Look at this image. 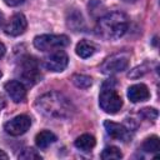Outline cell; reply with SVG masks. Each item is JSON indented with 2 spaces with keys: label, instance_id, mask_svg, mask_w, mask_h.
<instances>
[{
  "label": "cell",
  "instance_id": "6da1fadb",
  "mask_svg": "<svg viewBox=\"0 0 160 160\" xmlns=\"http://www.w3.org/2000/svg\"><path fill=\"white\" fill-rule=\"evenodd\" d=\"M36 109L44 116L54 120H64L72 116L75 108L72 102L59 91H50L36 100Z\"/></svg>",
  "mask_w": 160,
  "mask_h": 160
},
{
  "label": "cell",
  "instance_id": "7a4b0ae2",
  "mask_svg": "<svg viewBox=\"0 0 160 160\" xmlns=\"http://www.w3.org/2000/svg\"><path fill=\"white\" fill-rule=\"evenodd\" d=\"M128 28V16L121 11H112L99 19L96 24V34L106 40H116L126 32Z\"/></svg>",
  "mask_w": 160,
  "mask_h": 160
},
{
  "label": "cell",
  "instance_id": "3957f363",
  "mask_svg": "<svg viewBox=\"0 0 160 160\" xmlns=\"http://www.w3.org/2000/svg\"><path fill=\"white\" fill-rule=\"evenodd\" d=\"M99 105L108 114H116L122 106V99L118 91L110 85V82L104 84V88L99 95Z\"/></svg>",
  "mask_w": 160,
  "mask_h": 160
},
{
  "label": "cell",
  "instance_id": "277c9868",
  "mask_svg": "<svg viewBox=\"0 0 160 160\" xmlns=\"http://www.w3.org/2000/svg\"><path fill=\"white\" fill-rule=\"evenodd\" d=\"M69 45V38L66 35L44 34L38 35L34 39V46L41 51H50L54 49H61Z\"/></svg>",
  "mask_w": 160,
  "mask_h": 160
},
{
  "label": "cell",
  "instance_id": "5b68a950",
  "mask_svg": "<svg viewBox=\"0 0 160 160\" xmlns=\"http://www.w3.org/2000/svg\"><path fill=\"white\" fill-rule=\"evenodd\" d=\"M130 61V56L128 52H118L111 56H109L101 65L100 71L105 75H114L118 72H121L128 69Z\"/></svg>",
  "mask_w": 160,
  "mask_h": 160
},
{
  "label": "cell",
  "instance_id": "8992f818",
  "mask_svg": "<svg viewBox=\"0 0 160 160\" xmlns=\"http://www.w3.org/2000/svg\"><path fill=\"white\" fill-rule=\"evenodd\" d=\"M20 78L24 82L32 85L35 82H38L41 79V74L38 66V62L34 58H24L20 62Z\"/></svg>",
  "mask_w": 160,
  "mask_h": 160
},
{
  "label": "cell",
  "instance_id": "52a82bcc",
  "mask_svg": "<svg viewBox=\"0 0 160 160\" xmlns=\"http://www.w3.org/2000/svg\"><path fill=\"white\" fill-rule=\"evenodd\" d=\"M30 126H31V119L28 115H18L6 122L4 125V129L11 136H20L25 134L30 129Z\"/></svg>",
  "mask_w": 160,
  "mask_h": 160
},
{
  "label": "cell",
  "instance_id": "ba28073f",
  "mask_svg": "<svg viewBox=\"0 0 160 160\" xmlns=\"http://www.w3.org/2000/svg\"><path fill=\"white\" fill-rule=\"evenodd\" d=\"M68 62H69V58L66 55L65 51L62 50H58L52 54H50L45 61H44V66L49 70V71H52V72H61L66 69L68 66Z\"/></svg>",
  "mask_w": 160,
  "mask_h": 160
},
{
  "label": "cell",
  "instance_id": "9c48e42d",
  "mask_svg": "<svg viewBox=\"0 0 160 160\" xmlns=\"http://www.w3.org/2000/svg\"><path fill=\"white\" fill-rule=\"evenodd\" d=\"M26 26H28L26 18L22 14H15L6 22V25L4 28V31L9 36H19V35L25 32Z\"/></svg>",
  "mask_w": 160,
  "mask_h": 160
},
{
  "label": "cell",
  "instance_id": "30bf717a",
  "mask_svg": "<svg viewBox=\"0 0 160 160\" xmlns=\"http://www.w3.org/2000/svg\"><path fill=\"white\" fill-rule=\"evenodd\" d=\"M5 91L10 96V99L14 102H20L25 99L26 96V89L21 81L18 80H10L5 84Z\"/></svg>",
  "mask_w": 160,
  "mask_h": 160
},
{
  "label": "cell",
  "instance_id": "8fae6325",
  "mask_svg": "<svg viewBox=\"0 0 160 160\" xmlns=\"http://www.w3.org/2000/svg\"><path fill=\"white\" fill-rule=\"evenodd\" d=\"M104 126H105V130H106L108 135H110L112 139L121 140V141H126L129 139L130 134H129L128 129L124 125L114 122V121H110V120H106L104 122Z\"/></svg>",
  "mask_w": 160,
  "mask_h": 160
},
{
  "label": "cell",
  "instance_id": "7c38bea8",
  "mask_svg": "<svg viewBox=\"0 0 160 160\" xmlns=\"http://www.w3.org/2000/svg\"><path fill=\"white\" fill-rule=\"evenodd\" d=\"M128 98L132 102L146 101L150 98V91H149L146 85H144V84H135V85H131L128 89Z\"/></svg>",
  "mask_w": 160,
  "mask_h": 160
},
{
  "label": "cell",
  "instance_id": "4fadbf2b",
  "mask_svg": "<svg viewBox=\"0 0 160 160\" xmlns=\"http://www.w3.org/2000/svg\"><path fill=\"white\" fill-rule=\"evenodd\" d=\"M56 141V135L49 130H44V131H40L36 136H35V142H36V146L40 148V149H46L49 148L51 144H54Z\"/></svg>",
  "mask_w": 160,
  "mask_h": 160
},
{
  "label": "cell",
  "instance_id": "5bb4252c",
  "mask_svg": "<svg viewBox=\"0 0 160 160\" xmlns=\"http://www.w3.org/2000/svg\"><path fill=\"white\" fill-rule=\"evenodd\" d=\"M95 50H96L95 45L92 42L88 41V40H80L78 42V45H76V49H75L78 56L82 58V59H88V58L92 56Z\"/></svg>",
  "mask_w": 160,
  "mask_h": 160
},
{
  "label": "cell",
  "instance_id": "9a60e30c",
  "mask_svg": "<svg viewBox=\"0 0 160 160\" xmlns=\"http://www.w3.org/2000/svg\"><path fill=\"white\" fill-rule=\"evenodd\" d=\"M75 146L81 151H90L95 146V138L90 134L80 135L75 140Z\"/></svg>",
  "mask_w": 160,
  "mask_h": 160
},
{
  "label": "cell",
  "instance_id": "2e32d148",
  "mask_svg": "<svg viewBox=\"0 0 160 160\" xmlns=\"http://www.w3.org/2000/svg\"><path fill=\"white\" fill-rule=\"evenodd\" d=\"M72 82L80 89H88L91 86L92 79L88 75H84V74H75L72 76Z\"/></svg>",
  "mask_w": 160,
  "mask_h": 160
},
{
  "label": "cell",
  "instance_id": "e0dca14e",
  "mask_svg": "<svg viewBox=\"0 0 160 160\" xmlns=\"http://www.w3.org/2000/svg\"><path fill=\"white\" fill-rule=\"evenodd\" d=\"M142 150L146 152H158L159 151V138L158 136H150L145 139L142 142Z\"/></svg>",
  "mask_w": 160,
  "mask_h": 160
},
{
  "label": "cell",
  "instance_id": "ac0fdd59",
  "mask_svg": "<svg viewBox=\"0 0 160 160\" xmlns=\"http://www.w3.org/2000/svg\"><path fill=\"white\" fill-rule=\"evenodd\" d=\"M122 154L116 146H108L101 152V159L104 160H114V159H121Z\"/></svg>",
  "mask_w": 160,
  "mask_h": 160
},
{
  "label": "cell",
  "instance_id": "d6986e66",
  "mask_svg": "<svg viewBox=\"0 0 160 160\" xmlns=\"http://www.w3.org/2000/svg\"><path fill=\"white\" fill-rule=\"evenodd\" d=\"M19 159L22 160H35V159H41V155L34 150V149H25L22 150V152L19 154Z\"/></svg>",
  "mask_w": 160,
  "mask_h": 160
},
{
  "label": "cell",
  "instance_id": "ffe728a7",
  "mask_svg": "<svg viewBox=\"0 0 160 160\" xmlns=\"http://www.w3.org/2000/svg\"><path fill=\"white\" fill-rule=\"evenodd\" d=\"M69 26H74V24H76L75 25V31H78L79 29H81V26H82V24H84V21H82V16H81V14H79V12H74V14H71L70 15V18H69Z\"/></svg>",
  "mask_w": 160,
  "mask_h": 160
},
{
  "label": "cell",
  "instance_id": "44dd1931",
  "mask_svg": "<svg viewBox=\"0 0 160 160\" xmlns=\"http://www.w3.org/2000/svg\"><path fill=\"white\" fill-rule=\"evenodd\" d=\"M140 115L148 120H151V121H155L156 118H158V110L152 109V108H144L140 110Z\"/></svg>",
  "mask_w": 160,
  "mask_h": 160
},
{
  "label": "cell",
  "instance_id": "7402d4cb",
  "mask_svg": "<svg viewBox=\"0 0 160 160\" xmlns=\"http://www.w3.org/2000/svg\"><path fill=\"white\" fill-rule=\"evenodd\" d=\"M148 71V66L146 65H141V66H138L135 69H132L130 72H129V78H132V79H138L140 76H142L145 72Z\"/></svg>",
  "mask_w": 160,
  "mask_h": 160
},
{
  "label": "cell",
  "instance_id": "603a6c76",
  "mask_svg": "<svg viewBox=\"0 0 160 160\" xmlns=\"http://www.w3.org/2000/svg\"><path fill=\"white\" fill-rule=\"evenodd\" d=\"M24 0H4V2L8 5V6H18Z\"/></svg>",
  "mask_w": 160,
  "mask_h": 160
},
{
  "label": "cell",
  "instance_id": "cb8c5ba5",
  "mask_svg": "<svg viewBox=\"0 0 160 160\" xmlns=\"http://www.w3.org/2000/svg\"><path fill=\"white\" fill-rule=\"evenodd\" d=\"M4 55H5V46H4L2 42H0V59H1Z\"/></svg>",
  "mask_w": 160,
  "mask_h": 160
},
{
  "label": "cell",
  "instance_id": "d4e9b609",
  "mask_svg": "<svg viewBox=\"0 0 160 160\" xmlns=\"http://www.w3.org/2000/svg\"><path fill=\"white\" fill-rule=\"evenodd\" d=\"M5 108V100H4V98L0 95V112H1V110Z\"/></svg>",
  "mask_w": 160,
  "mask_h": 160
},
{
  "label": "cell",
  "instance_id": "484cf974",
  "mask_svg": "<svg viewBox=\"0 0 160 160\" xmlns=\"http://www.w3.org/2000/svg\"><path fill=\"white\" fill-rule=\"evenodd\" d=\"M0 159H5V160L8 159V155H6V154H5L2 150H0Z\"/></svg>",
  "mask_w": 160,
  "mask_h": 160
},
{
  "label": "cell",
  "instance_id": "4316f807",
  "mask_svg": "<svg viewBox=\"0 0 160 160\" xmlns=\"http://www.w3.org/2000/svg\"><path fill=\"white\" fill-rule=\"evenodd\" d=\"M2 21H4V15H2V12H0V26H1Z\"/></svg>",
  "mask_w": 160,
  "mask_h": 160
},
{
  "label": "cell",
  "instance_id": "83f0119b",
  "mask_svg": "<svg viewBox=\"0 0 160 160\" xmlns=\"http://www.w3.org/2000/svg\"><path fill=\"white\" fill-rule=\"evenodd\" d=\"M125 1H128V2H130V1H131V2H134V1H136V0H125Z\"/></svg>",
  "mask_w": 160,
  "mask_h": 160
},
{
  "label": "cell",
  "instance_id": "f1b7e54d",
  "mask_svg": "<svg viewBox=\"0 0 160 160\" xmlns=\"http://www.w3.org/2000/svg\"><path fill=\"white\" fill-rule=\"evenodd\" d=\"M1 75H2V74H1V71H0V78H1Z\"/></svg>",
  "mask_w": 160,
  "mask_h": 160
}]
</instances>
